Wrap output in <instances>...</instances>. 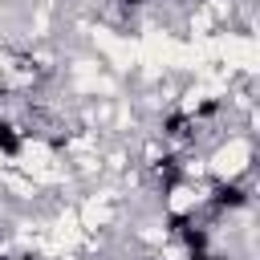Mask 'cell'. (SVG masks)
I'll return each instance as SVG.
<instances>
[{
	"mask_svg": "<svg viewBox=\"0 0 260 260\" xmlns=\"http://www.w3.org/2000/svg\"><path fill=\"white\" fill-rule=\"evenodd\" d=\"M191 130H195V118H187V114H167V122H162V134H171V138H191Z\"/></svg>",
	"mask_w": 260,
	"mask_h": 260,
	"instance_id": "cell-1",
	"label": "cell"
},
{
	"mask_svg": "<svg viewBox=\"0 0 260 260\" xmlns=\"http://www.w3.org/2000/svg\"><path fill=\"white\" fill-rule=\"evenodd\" d=\"M244 203H248L244 187H236V183H223V187H215V207H244Z\"/></svg>",
	"mask_w": 260,
	"mask_h": 260,
	"instance_id": "cell-2",
	"label": "cell"
},
{
	"mask_svg": "<svg viewBox=\"0 0 260 260\" xmlns=\"http://www.w3.org/2000/svg\"><path fill=\"white\" fill-rule=\"evenodd\" d=\"M0 154H20V134H16V126H8V122H0Z\"/></svg>",
	"mask_w": 260,
	"mask_h": 260,
	"instance_id": "cell-3",
	"label": "cell"
},
{
	"mask_svg": "<svg viewBox=\"0 0 260 260\" xmlns=\"http://www.w3.org/2000/svg\"><path fill=\"white\" fill-rule=\"evenodd\" d=\"M122 4H130V8H138V4H142V0H122Z\"/></svg>",
	"mask_w": 260,
	"mask_h": 260,
	"instance_id": "cell-4",
	"label": "cell"
},
{
	"mask_svg": "<svg viewBox=\"0 0 260 260\" xmlns=\"http://www.w3.org/2000/svg\"><path fill=\"white\" fill-rule=\"evenodd\" d=\"M4 93H8V89H4V81H0V98H4Z\"/></svg>",
	"mask_w": 260,
	"mask_h": 260,
	"instance_id": "cell-5",
	"label": "cell"
}]
</instances>
